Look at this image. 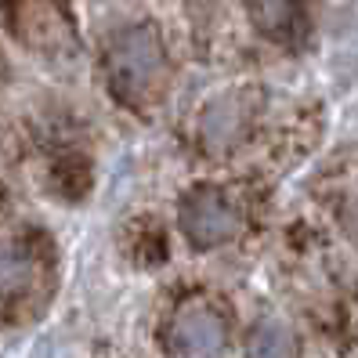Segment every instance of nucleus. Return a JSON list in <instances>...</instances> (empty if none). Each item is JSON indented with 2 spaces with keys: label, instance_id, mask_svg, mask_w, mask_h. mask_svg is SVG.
Masks as SVG:
<instances>
[{
  "label": "nucleus",
  "instance_id": "3",
  "mask_svg": "<svg viewBox=\"0 0 358 358\" xmlns=\"http://www.w3.org/2000/svg\"><path fill=\"white\" fill-rule=\"evenodd\" d=\"M254 120H257V91L254 87L221 91L217 98H210L199 113V127H196L199 149L210 152V156L231 152L236 145L246 141Z\"/></svg>",
  "mask_w": 358,
  "mask_h": 358
},
{
  "label": "nucleus",
  "instance_id": "4",
  "mask_svg": "<svg viewBox=\"0 0 358 358\" xmlns=\"http://www.w3.org/2000/svg\"><path fill=\"white\" fill-rule=\"evenodd\" d=\"M224 344H228V322L206 301H185L166 326L171 358H221Z\"/></svg>",
  "mask_w": 358,
  "mask_h": 358
},
{
  "label": "nucleus",
  "instance_id": "2",
  "mask_svg": "<svg viewBox=\"0 0 358 358\" xmlns=\"http://www.w3.org/2000/svg\"><path fill=\"white\" fill-rule=\"evenodd\" d=\"M178 224L196 250H221L243 231V210L224 188L196 185L178 206Z\"/></svg>",
  "mask_w": 358,
  "mask_h": 358
},
{
  "label": "nucleus",
  "instance_id": "5",
  "mask_svg": "<svg viewBox=\"0 0 358 358\" xmlns=\"http://www.w3.org/2000/svg\"><path fill=\"white\" fill-rule=\"evenodd\" d=\"M48 254L40 239H8L0 243V311L26 308L33 293L44 289Z\"/></svg>",
  "mask_w": 358,
  "mask_h": 358
},
{
  "label": "nucleus",
  "instance_id": "8",
  "mask_svg": "<svg viewBox=\"0 0 358 358\" xmlns=\"http://www.w3.org/2000/svg\"><path fill=\"white\" fill-rule=\"evenodd\" d=\"M341 224H344V236L358 246V196H351L341 210Z\"/></svg>",
  "mask_w": 358,
  "mask_h": 358
},
{
  "label": "nucleus",
  "instance_id": "1",
  "mask_svg": "<svg viewBox=\"0 0 358 358\" xmlns=\"http://www.w3.org/2000/svg\"><path fill=\"white\" fill-rule=\"evenodd\" d=\"M105 73H109L113 94L123 105H131V109L156 105L166 87V76H171L159 29L152 22H138L116 33L109 51H105Z\"/></svg>",
  "mask_w": 358,
  "mask_h": 358
},
{
  "label": "nucleus",
  "instance_id": "7",
  "mask_svg": "<svg viewBox=\"0 0 358 358\" xmlns=\"http://www.w3.org/2000/svg\"><path fill=\"white\" fill-rule=\"evenodd\" d=\"M250 18L254 26L271 36V40H286L297 29L301 18V0H250Z\"/></svg>",
  "mask_w": 358,
  "mask_h": 358
},
{
  "label": "nucleus",
  "instance_id": "6",
  "mask_svg": "<svg viewBox=\"0 0 358 358\" xmlns=\"http://www.w3.org/2000/svg\"><path fill=\"white\" fill-rule=\"evenodd\" d=\"M246 358H297L293 329L282 319H257L246 336Z\"/></svg>",
  "mask_w": 358,
  "mask_h": 358
}]
</instances>
